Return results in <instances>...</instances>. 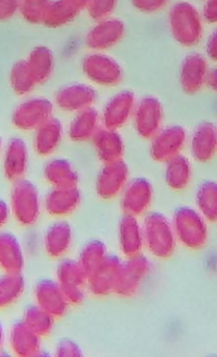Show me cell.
I'll return each instance as SVG.
<instances>
[{"mask_svg":"<svg viewBox=\"0 0 217 357\" xmlns=\"http://www.w3.org/2000/svg\"><path fill=\"white\" fill-rule=\"evenodd\" d=\"M217 47H216V31L212 33L209 36L207 45H206V51L208 56L212 59L216 61L217 57Z\"/></svg>","mask_w":217,"mask_h":357,"instance_id":"obj_40","label":"cell"},{"mask_svg":"<svg viewBox=\"0 0 217 357\" xmlns=\"http://www.w3.org/2000/svg\"><path fill=\"white\" fill-rule=\"evenodd\" d=\"M10 208L3 200L0 199V228L8 221L10 215Z\"/></svg>","mask_w":217,"mask_h":357,"instance_id":"obj_42","label":"cell"},{"mask_svg":"<svg viewBox=\"0 0 217 357\" xmlns=\"http://www.w3.org/2000/svg\"><path fill=\"white\" fill-rule=\"evenodd\" d=\"M118 234L120 249L126 257L141 253L143 232L137 217L124 214L119 221Z\"/></svg>","mask_w":217,"mask_h":357,"instance_id":"obj_21","label":"cell"},{"mask_svg":"<svg viewBox=\"0 0 217 357\" xmlns=\"http://www.w3.org/2000/svg\"><path fill=\"white\" fill-rule=\"evenodd\" d=\"M73 240V231L66 221H57L51 225L45 233L43 245L46 252L52 257L64 255Z\"/></svg>","mask_w":217,"mask_h":357,"instance_id":"obj_25","label":"cell"},{"mask_svg":"<svg viewBox=\"0 0 217 357\" xmlns=\"http://www.w3.org/2000/svg\"><path fill=\"white\" fill-rule=\"evenodd\" d=\"M56 278L69 305H78L84 301L87 274L77 260L61 261L57 268Z\"/></svg>","mask_w":217,"mask_h":357,"instance_id":"obj_5","label":"cell"},{"mask_svg":"<svg viewBox=\"0 0 217 357\" xmlns=\"http://www.w3.org/2000/svg\"><path fill=\"white\" fill-rule=\"evenodd\" d=\"M36 84L28 66L20 65L13 71L11 85L15 93L24 95L29 93Z\"/></svg>","mask_w":217,"mask_h":357,"instance_id":"obj_35","label":"cell"},{"mask_svg":"<svg viewBox=\"0 0 217 357\" xmlns=\"http://www.w3.org/2000/svg\"><path fill=\"white\" fill-rule=\"evenodd\" d=\"M81 195L77 187H54L46 196L45 207L54 216H64L73 212L80 204Z\"/></svg>","mask_w":217,"mask_h":357,"instance_id":"obj_23","label":"cell"},{"mask_svg":"<svg viewBox=\"0 0 217 357\" xmlns=\"http://www.w3.org/2000/svg\"><path fill=\"white\" fill-rule=\"evenodd\" d=\"M121 264L122 261L117 256L107 255L101 263L87 275V288L97 296L113 293Z\"/></svg>","mask_w":217,"mask_h":357,"instance_id":"obj_10","label":"cell"},{"mask_svg":"<svg viewBox=\"0 0 217 357\" xmlns=\"http://www.w3.org/2000/svg\"><path fill=\"white\" fill-rule=\"evenodd\" d=\"M0 146H1V140H0Z\"/></svg>","mask_w":217,"mask_h":357,"instance_id":"obj_45","label":"cell"},{"mask_svg":"<svg viewBox=\"0 0 217 357\" xmlns=\"http://www.w3.org/2000/svg\"><path fill=\"white\" fill-rule=\"evenodd\" d=\"M169 0H131L133 6L139 11L152 13L163 9Z\"/></svg>","mask_w":217,"mask_h":357,"instance_id":"obj_38","label":"cell"},{"mask_svg":"<svg viewBox=\"0 0 217 357\" xmlns=\"http://www.w3.org/2000/svg\"><path fill=\"white\" fill-rule=\"evenodd\" d=\"M24 266L22 245L8 231H0V268L3 272L21 273Z\"/></svg>","mask_w":217,"mask_h":357,"instance_id":"obj_24","label":"cell"},{"mask_svg":"<svg viewBox=\"0 0 217 357\" xmlns=\"http://www.w3.org/2000/svg\"><path fill=\"white\" fill-rule=\"evenodd\" d=\"M191 168L188 160L180 153L166 162L165 178L172 189L185 188L190 179Z\"/></svg>","mask_w":217,"mask_h":357,"instance_id":"obj_30","label":"cell"},{"mask_svg":"<svg viewBox=\"0 0 217 357\" xmlns=\"http://www.w3.org/2000/svg\"><path fill=\"white\" fill-rule=\"evenodd\" d=\"M53 106L45 98L36 97L22 102L13 114V122L20 129H37L52 117Z\"/></svg>","mask_w":217,"mask_h":357,"instance_id":"obj_9","label":"cell"},{"mask_svg":"<svg viewBox=\"0 0 217 357\" xmlns=\"http://www.w3.org/2000/svg\"><path fill=\"white\" fill-rule=\"evenodd\" d=\"M28 161L26 144L20 138L12 139L7 146L4 158V172L10 180L17 181L24 174Z\"/></svg>","mask_w":217,"mask_h":357,"instance_id":"obj_26","label":"cell"},{"mask_svg":"<svg viewBox=\"0 0 217 357\" xmlns=\"http://www.w3.org/2000/svg\"><path fill=\"white\" fill-rule=\"evenodd\" d=\"M54 317L38 306H29L24 312L22 321L40 337L47 335L52 330Z\"/></svg>","mask_w":217,"mask_h":357,"instance_id":"obj_33","label":"cell"},{"mask_svg":"<svg viewBox=\"0 0 217 357\" xmlns=\"http://www.w3.org/2000/svg\"><path fill=\"white\" fill-rule=\"evenodd\" d=\"M44 174L54 187L72 188L77 185V174L65 159L55 158L49 161L45 167Z\"/></svg>","mask_w":217,"mask_h":357,"instance_id":"obj_29","label":"cell"},{"mask_svg":"<svg viewBox=\"0 0 217 357\" xmlns=\"http://www.w3.org/2000/svg\"><path fill=\"white\" fill-rule=\"evenodd\" d=\"M168 20L171 33L179 44L192 47L199 43L203 33L202 17L193 5L186 1L176 3L170 10Z\"/></svg>","mask_w":217,"mask_h":357,"instance_id":"obj_2","label":"cell"},{"mask_svg":"<svg viewBox=\"0 0 217 357\" xmlns=\"http://www.w3.org/2000/svg\"><path fill=\"white\" fill-rule=\"evenodd\" d=\"M10 210L22 225L30 226L36 222L40 204L38 190L31 182L22 178L15 181L11 191Z\"/></svg>","mask_w":217,"mask_h":357,"instance_id":"obj_4","label":"cell"},{"mask_svg":"<svg viewBox=\"0 0 217 357\" xmlns=\"http://www.w3.org/2000/svg\"><path fill=\"white\" fill-rule=\"evenodd\" d=\"M202 17L208 23L213 24L217 20V0H206Z\"/></svg>","mask_w":217,"mask_h":357,"instance_id":"obj_39","label":"cell"},{"mask_svg":"<svg viewBox=\"0 0 217 357\" xmlns=\"http://www.w3.org/2000/svg\"><path fill=\"white\" fill-rule=\"evenodd\" d=\"M153 198L151 184L144 178H137L124 188L121 206L124 214L137 217L144 213Z\"/></svg>","mask_w":217,"mask_h":357,"instance_id":"obj_14","label":"cell"},{"mask_svg":"<svg viewBox=\"0 0 217 357\" xmlns=\"http://www.w3.org/2000/svg\"><path fill=\"white\" fill-rule=\"evenodd\" d=\"M24 289L25 280L21 273L3 272L0 275V308L15 303Z\"/></svg>","mask_w":217,"mask_h":357,"instance_id":"obj_31","label":"cell"},{"mask_svg":"<svg viewBox=\"0 0 217 357\" xmlns=\"http://www.w3.org/2000/svg\"><path fill=\"white\" fill-rule=\"evenodd\" d=\"M3 341H4V332H3V326L0 322V349L3 345Z\"/></svg>","mask_w":217,"mask_h":357,"instance_id":"obj_44","label":"cell"},{"mask_svg":"<svg viewBox=\"0 0 217 357\" xmlns=\"http://www.w3.org/2000/svg\"><path fill=\"white\" fill-rule=\"evenodd\" d=\"M150 270V261L142 253L127 257L122 262L113 293L121 297L134 296Z\"/></svg>","mask_w":217,"mask_h":357,"instance_id":"obj_6","label":"cell"},{"mask_svg":"<svg viewBox=\"0 0 217 357\" xmlns=\"http://www.w3.org/2000/svg\"><path fill=\"white\" fill-rule=\"evenodd\" d=\"M96 99V91L87 84H73L58 91L57 105L68 112H80L92 107Z\"/></svg>","mask_w":217,"mask_h":357,"instance_id":"obj_18","label":"cell"},{"mask_svg":"<svg viewBox=\"0 0 217 357\" xmlns=\"http://www.w3.org/2000/svg\"><path fill=\"white\" fill-rule=\"evenodd\" d=\"M36 130L34 138L35 149L40 155H49L57 148L61 142V123L58 119L51 117Z\"/></svg>","mask_w":217,"mask_h":357,"instance_id":"obj_28","label":"cell"},{"mask_svg":"<svg viewBox=\"0 0 217 357\" xmlns=\"http://www.w3.org/2000/svg\"><path fill=\"white\" fill-rule=\"evenodd\" d=\"M33 294L36 304L54 318L62 317L67 312L69 303L56 280L38 281Z\"/></svg>","mask_w":217,"mask_h":357,"instance_id":"obj_15","label":"cell"},{"mask_svg":"<svg viewBox=\"0 0 217 357\" xmlns=\"http://www.w3.org/2000/svg\"><path fill=\"white\" fill-rule=\"evenodd\" d=\"M91 139L99 159L104 164L122 160L124 146L117 130L99 128Z\"/></svg>","mask_w":217,"mask_h":357,"instance_id":"obj_22","label":"cell"},{"mask_svg":"<svg viewBox=\"0 0 217 357\" xmlns=\"http://www.w3.org/2000/svg\"><path fill=\"white\" fill-rule=\"evenodd\" d=\"M68 1L80 10L87 6L89 0H68Z\"/></svg>","mask_w":217,"mask_h":357,"instance_id":"obj_43","label":"cell"},{"mask_svg":"<svg viewBox=\"0 0 217 357\" xmlns=\"http://www.w3.org/2000/svg\"><path fill=\"white\" fill-rule=\"evenodd\" d=\"M128 178V168L123 160L104 164L96 179L98 195L103 199L115 197L126 185Z\"/></svg>","mask_w":217,"mask_h":357,"instance_id":"obj_12","label":"cell"},{"mask_svg":"<svg viewBox=\"0 0 217 357\" xmlns=\"http://www.w3.org/2000/svg\"><path fill=\"white\" fill-rule=\"evenodd\" d=\"M205 84L211 90L216 91L217 89V73L216 68L209 69L206 79Z\"/></svg>","mask_w":217,"mask_h":357,"instance_id":"obj_41","label":"cell"},{"mask_svg":"<svg viewBox=\"0 0 217 357\" xmlns=\"http://www.w3.org/2000/svg\"><path fill=\"white\" fill-rule=\"evenodd\" d=\"M135 98L133 93L124 90L110 98L105 105L101 120L104 127L117 130L126 124L133 114Z\"/></svg>","mask_w":217,"mask_h":357,"instance_id":"obj_16","label":"cell"},{"mask_svg":"<svg viewBox=\"0 0 217 357\" xmlns=\"http://www.w3.org/2000/svg\"><path fill=\"white\" fill-rule=\"evenodd\" d=\"M124 22L111 17L97 21L89 31L86 42L87 46L96 51H103L115 46L124 37Z\"/></svg>","mask_w":217,"mask_h":357,"instance_id":"obj_13","label":"cell"},{"mask_svg":"<svg viewBox=\"0 0 217 357\" xmlns=\"http://www.w3.org/2000/svg\"><path fill=\"white\" fill-rule=\"evenodd\" d=\"M107 255L105 243L100 240L93 239L82 248L77 261L88 275L101 263Z\"/></svg>","mask_w":217,"mask_h":357,"instance_id":"obj_34","label":"cell"},{"mask_svg":"<svg viewBox=\"0 0 217 357\" xmlns=\"http://www.w3.org/2000/svg\"><path fill=\"white\" fill-rule=\"evenodd\" d=\"M55 356L59 357H74L82 356V349L73 340L70 339L61 340L56 345Z\"/></svg>","mask_w":217,"mask_h":357,"instance_id":"obj_37","label":"cell"},{"mask_svg":"<svg viewBox=\"0 0 217 357\" xmlns=\"http://www.w3.org/2000/svg\"><path fill=\"white\" fill-rule=\"evenodd\" d=\"M82 70L90 80L105 86H115L123 78V70L118 62L100 52L85 56L82 61Z\"/></svg>","mask_w":217,"mask_h":357,"instance_id":"obj_7","label":"cell"},{"mask_svg":"<svg viewBox=\"0 0 217 357\" xmlns=\"http://www.w3.org/2000/svg\"><path fill=\"white\" fill-rule=\"evenodd\" d=\"M207 62L198 53L187 55L184 59L179 75V82L183 91L188 94L197 93L205 84L208 72Z\"/></svg>","mask_w":217,"mask_h":357,"instance_id":"obj_17","label":"cell"},{"mask_svg":"<svg viewBox=\"0 0 217 357\" xmlns=\"http://www.w3.org/2000/svg\"><path fill=\"white\" fill-rule=\"evenodd\" d=\"M191 153L198 162L211 160L216 152L217 130L210 121L201 123L195 130L191 139Z\"/></svg>","mask_w":217,"mask_h":357,"instance_id":"obj_20","label":"cell"},{"mask_svg":"<svg viewBox=\"0 0 217 357\" xmlns=\"http://www.w3.org/2000/svg\"><path fill=\"white\" fill-rule=\"evenodd\" d=\"M186 139L185 129L180 126H170L160 129L152 138L150 153L157 162H167L180 153Z\"/></svg>","mask_w":217,"mask_h":357,"instance_id":"obj_11","label":"cell"},{"mask_svg":"<svg viewBox=\"0 0 217 357\" xmlns=\"http://www.w3.org/2000/svg\"><path fill=\"white\" fill-rule=\"evenodd\" d=\"M100 116L92 107L78 112L69 127V137L75 142H84L92 139L98 131Z\"/></svg>","mask_w":217,"mask_h":357,"instance_id":"obj_27","label":"cell"},{"mask_svg":"<svg viewBox=\"0 0 217 357\" xmlns=\"http://www.w3.org/2000/svg\"><path fill=\"white\" fill-rule=\"evenodd\" d=\"M40 338L22 320L12 326L8 335L9 344L12 351L21 357L40 356L43 352Z\"/></svg>","mask_w":217,"mask_h":357,"instance_id":"obj_19","label":"cell"},{"mask_svg":"<svg viewBox=\"0 0 217 357\" xmlns=\"http://www.w3.org/2000/svg\"><path fill=\"white\" fill-rule=\"evenodd\" d=\"M144 246L156 258L166 259L174 252L177 238L170 221L158 212L147 213L142 223Z\"/></svg>","mask_w":217,"mask_h":357,"instance_id":"obj_1","label":"cell"},{"mask_svg":"<svg viewBox=\"0 0 217 357\" xmlns=\"http://www.w3.org/2000/svg\"><path fill=\"white\" fill-rule=\"evenodd\" d=\"M117 3L118 0H89L86 7L89 16L99 21L110 17Z\"/></svg>","mask_w":217,"mask_h":357,"instance_id":"obj_36","label":"cell"},{"mask_svg":"<svg viewBox=\"0 0 217 357\" xmlns=\"http://www.w3.org/2000/svg\"><path fill=\"white\" fill-rule=\"evenodd\" d=\"M196 203L200 214L207 221L217 219V185L213 181L204 182L196 193Z\"/></svg>","mask_w":217,"mask_h":357,"instance_id":"obj_32","label":"cell"},{"mask_svg":"<svg viewBox=\"0 0 217 357\" xmlns=\"http://www.w3.org/2000/svg\"><path fill=\"white\" fill-rule=\"evenodd\" d=\"M177 241L191 250L202 248L208 238L207 220L190 207L177 208L171 221Z\"/></svg>","mask_w":217,"mask_h":357,"instance_id":"obj_3","label":"cell"},{"mask_svg":"<svg viewBox=\"0 0 217 357\" xmlns=\"http://www.w3.org/2000/svg\"><path fill=\"white\" fill-rule=\"evenodd\" d=\"M134 126L136 132L144 139H151L160 130L163 122V107L158 98L145 96L135 105Z\"/></svg>","mask_w":217,"mask_h":357,"instance_id":"obj_8","label":"cell"}]
</instances>
